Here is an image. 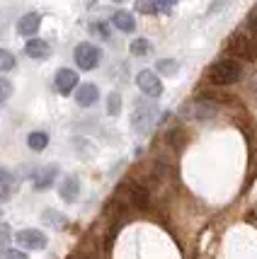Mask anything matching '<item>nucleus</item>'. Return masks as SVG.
Segmentation results:
<instances>
[{
	"label": "nucleus",
	"mask_w": 257,
	"mask_h": 259,
	"mask_svg": "<svg viewBox=\"0 0 257 259\" xmlns=\"http://www.w3.org/2000/svg\"><path fill=\"white\" fill-rule=\"evenodd\" d=\"M243 78V66L235 61V58H221V61H216L209 66L206 70V80L211 82V85H233L238 80Z\"/></svg>",
	"instance_id": "obj_1"
},
{
	"label": "nucleus",
	"mask_w": 257,
	"mask_h": 259,
	"mask_svg": "<svg viewBox=\"0 0 257 259\" xmlns=\"http://www.w3.org/2000/svg\"><path fill=\"white\" fill-rule=\"evenodd\" d=\"M158 119V107L153 102L138 100L134 107V114H131V128H134L138 136H145Z\"/></svg>",
	"instance_id": "obj_2"
},
{
	"label": "nucleus",
	"mask_w": 257,
	"mask_h": 259,
	"mask_svg": "<svg viewBox=\"0 0 257 259\" xmlns=\"http://www.w3.org/2000/svg\"><path fill=\"white\" fill-rule=\"evenodd\" d=\"M73 56H76V63H78L80 70H95V68L100 66V61H102V51L95 44L83 41V44L76 46Z\"/></svg>",
	"instance_id": "obj_3"
},
{
	"label": "nucleus",
	"mask_w": 257,
	"mask_h": 259,
	"mask_svg": "<svg viewBox=\"0 0 257 259\" xmlns=\"http://www.w3.org/2000/svg\"><path fill=\"white\" fill-rule=\"evenodd\" d=\"M226 51L235 58H252L255 54V44L250 41V36L245 32H235L228 36V41H226Z\"/></svg>",
	"instance_id": "obj_4"
},
{
	"label": "nucleus",
	"mask_w": 257,
	"mask_h": 259,
	"mask_svg": "<svg viewBox=\"0 0 257 259\" xmlns=\"http://www.w3.org/2000/svg\"><path fill=\"white\" fill-rule=\"evenodd\" d=\"M136 85H138V90L143 92L145 97H151V100L160 97L163 90H165L160 78H158V73H153V70H141V73L136 75Z\"/></svg>",
	"instance_id": "obj_5"
},
{
	"label": "nucleus",
	"mask_w": 257,
	"mask_h": 259,
	"mask_svg": "<svg viewBox=\"0 0 257 259\" xmlns=\"http://www.w3.org/2000/svg\"><path fill=\"white\" fill-rule=\"evenodd\" d=\"M78 73L76 70H70V68H61L56 73V78H54V88H56L61 95H70V92L78 90Z\"/></svg>",
	"instance_id": "obj_6"
},
{
	"label": "nucleus",
	"mask_w": 257,
	"mask_h": 259,
	"mask_svg": "<svg viewBox=\"0 0 257 259\" xmlns=\"http://www.w3.org/2000/svg\"><path fill=\"white\" fill-rule=\"evenodd\" d=\"M24 249H44L46 247V235L36 228H27V230H20L17 237H15Z\"/></svg>",
	"instance_id": "obj_7"
},
{
	"label": "nucleus",
	"mask_w": 257,
	"mask_h": 259,
	"mask_svg": "<svg viewBox=\"0 0 257 259\" xmlns=\"http://www.w3.org/2000/svg\"><path fill=\"white\" fill-rule=\"evenodd\" d=\"M39 27H42V15L39 12H27L17 22V32L22 34V36H27V39H32V36H36Z\"/></svg>",
	"instance_id": "obj_8"
},
{
	"label": "nucleus",
	"mask_w": 257,
	"mask_h": 259,
	"mask_svg": "<svg viewBox=\"0 0 257 259\" xmlns=\"http://www.w3.org/2000/svg\"><path fill=\"white\" fill-rule=\"evenodd\" d=\"M58 177V165H46L44 169H39L34 175V189L36 192H44V189H51V184L56 182Z\"/></svg>",
	"instance_id": "obj_9"
},
{
	"label": "nucleus",
	"mask_w": 257,
	"mask_h": 259,
	"mask_svg": "<svg viewBox=\"0 0 257 259\" xmlns=\"http://www.w3.org/2000/svg\"><path fill=\"white\" fill-rule=\"evenodd\" d=\"M58 194H61V199L68 203L78 201L80 196V180L76 177V175H68V177H63V182H61V187H58Z\"/></svg>",
	"instance_id": "obj_10"
},
{
	"label": "nucleus",
	"mask_w": 257,
	"mask_h": 259,
	"mask_svg": "<svg viewBox=\"0 0 257 259\" xmlns=\"http://www.w3.org/2000/svg\"><path fill=\"white\" fill-rule=\"evenodd\" d=\"M97 100H100L97 85H92V82H83V85H78V90H76V102H78L80 107H92Z\"/></svg>",
	"instance_id": "obj_11"
},
{
	"label": "nucleus",
	"mask_w": 257,
	"mask_h": 259,
	"mask_svg": "<svg viewBox=\"0 0 257 259\" xmlns=\"http://www.w3.org/2000/svg\"><path fill=\"white\" fill-rule=\"evenodd\" d=\"M24 54H27L29 58H49V54H51V46L46 44L44 39L32 36V39H27V44H24Z\"/></svg>",
	"instance_id": "obj_12"
},
{
	"label": "nucleus",
	"mask_w": 257,
	"mask_h": 259,
	"mask_svg": "<svg viewBox=\"0 0 257 259\" xmlns=\"http://www.w3.org/2000/svg\"><path fill=\"white\" fill-rule=\"evenodd\" d=\"M126 192H129V201L134 203L136 208H148V189L145 187L136 184V182H129Z\"/></svg>",
	"instance_id": "obj_13"
},
{
	"label": "nucleus",
	"mask_w": 257,
	"mask_h": 259,
	"mask_svg": "<svg viewBox=\"0 0 257 259\" xmlns=\"http://www.w3.org/2000/svg\"><path fill=\"white\" fill-rule=\"evenodd\" d=\"M112 24L119 29V32H126V34H131L136 29V20H134V15L129 10H117L112 15Z\"/></svg>",
	"instance_id": "obj_14"
},
{
	"label": "nucleus",
	"mask_w": 257,
	"mask_h": 259,
	"mask_svg": "<svg viewBox=\"0 0 257 259\" xmlns=\"http://www.w3.org/2000/svg\"><path fill=\"white\" fill-rule=\"evenodd\" d=\"M216 112H218V107L213 104V102L209 100H197L194 102V119H199V121H204V119H211V116H216Z\"/></svg>",
	"instance_id": "obj_15"
},
{
	"label": "nucleus",
	"mask_w": 257,
	"mask_h": 259,
	"mask_svg": "<svg viewBox=\"0 0 257 259\" xmlns=\"http://www.w3.org/2000/svg\"><path fill=\"white\" fill-rule=\"evenodd\" d=\"M12 187H15V182H12V175L10 169L0 167V201H8L12 196Z\"/></svg>",
	"instance_id": "obj_16"
},
{
	"label": "nucleus",
	"mask_w": 257,
	"mask_h": 259,
	"mask_svg": "<svg viewBox=\"0 0 257 259\" xmlns=\"http://www.w3.org/2000/svg\"><path fill=\"white\" fill-rule=\"evenodd\" d=\"M156 70L160 73V75H165V78H172V75H177L179 63L175 61V58H160V61L156 63Z\"/></svg>",
	"instance_id": "obj_17"
},
{
	"label": "nucleus",
	"mask_w": 257,
	"mask_h": 259,
	"mask_svg": "<svg viewBox=\"0 0 257 259\" xmlns=\"http://www.w3.org/2000/svg\"><path fill=\"white\" fill-rule=\"evenodd\" d=\"M27 146L32 148V150H36V153H42L49 146V136L44 131H32V134L27 136Z\"/></svg>",
	"instance_id": "obj_18"
},
{
	"label": "nucleus",
	"mask_w": 257,
	"mask_h": 259,
	"mask_svg": "<svg viewBox=\"0 0 257 259\" xmlns=\"http://www.w3.org/2000/svg\"><path fill=\"white\" fill-rule=\"evenodd\" d=\"M42 221H44L46 226H54V228H66L68 221L63 213H58V211H54V208H46L44 213H42Z\"/></svg>",
	"instance_id": "obj_19"
},
{
	"label": "nucleus",
	"mask_w": 257,
	"mask_h": 259,
	"mask_svg": "<svg viewBox=\"0 0 257 259\" xmlns=\"http://www.w3.org/2000/svg\"><path fill=\"white\" fill-rule=\"evenodd\" d=\"M151 49H153V46H151V41H148V39H143V36H141V39H134V41H131V46H129V51H131L134 56H148V54H151Z\"/></svg>",
	"instance_id": "obj_20"
},
{
	"label": "nucleus",
	"mask_w": 257,
	"mask_h": 259,
	"mask_svg": "<svg viewBox=\"0 0 257 259\" xmlns=\"http://www.w3.org/2000/svg\"><path fill=\"white\" fill-rule=\"evenodd\" d=\"M107 114L109 116H119L122 114V95L119 92H109L107 95Z\"/></svg>",
	"instance_id": "obj_21"
},
{
	"label": "nucleus",
	"mask_w": 257,
	"mask_h": 259,
	"mask_svg": "<svg viewBox=\"0 0 257 259\" xmlns=\"http://www.w3.org/2000/svg\"><path fill=\"white\" fill-rule=\"evenodd\" d=\"M15 56H12V51H8V49H0V73H8V70H12L15 68Z\"/></svg>",
	"instance_id": "obj_22"
},
{
	"label": "nucleus",
	"mask_w": 257,
	"mask_h": 259,
	"mask_svg": "<svg viewBox=\"0 0 257 259\" xmlns=\"http://www.w3.org/2000/svg\"><path fill=\"white\" fill-rule=\"evenodd\" d=\"M90 29H92V32L97 34V36H100V39H109V24L107 22H92L90 24Z\"/></svg>",
	"instance_id": "obj_23"
},
{
	"label": "nucleus",
	"mask_w": 257,
	"mask_h": 259,
	"mask_svg": "<svg viewBox=\"0 0 257 259\" xmlns=\"http://www.w3.org/2000/svg\"><path fill=\"white\" fill-rule=\"evenodd\" d=\"M12 97V82L8 78H0V102H8Z\"/></svg>",
	"instance_id": "obj_24"
},
{
	"label": "nucleus",
	"mask_w": 257,
	"mask_h": 259,
	"mask_svg": "<svg viewBox=\"0 0 257 259\" xmlns=\"http://www.w3.org/2000/svg\"><path fill=\"white\" fill-rule=\"evenodd\" d=\"M0 259H29V257H27V252H22V249H3Z\"/></svg>",
	"instance_id": "obj_25"
},
{
	"label": "nucleus",
	"mask_w": 257,
	"mask_h": 259,
	"mask_svg": "<svg viewBox=\"0 0 257 259\" xmlns=\"http://www.w3.org/2000/svg\"><path fill=\"white\" fill-rule=\"evenodd\" d=\"M12 237V228L8 223H0V247H5Z\"/></svg>",
	"instance_id": "obj_26"
},
{
	"label": "nucleus",
	"mask_w": 257,
	"mask_h": 259,
	"mask_svg": "<svg viewBox=\"0 0 257 259\" xmlns=\"http://www.w3.org/2000/svg\"><path fill=\"white\" fill-rule=\"evenodd\" d=\"M141 12H145V15H156L158 8H156V0L151 3V0H138V5H136Z\"/></svg>",
	"instance_id": "obj_27"
},
{
	"label": "nucleus",
	"mask_w": 257,
	"mask_h": 259,
	"mask_svg": "<svg viewBox=\"0 0 257 259\" xmlns=\"http://www.w3.org/2000/svg\"><path fill=\"white\" fill-rule=\"evenodd\" d=\"M175 5H177V0H156L158 12H170Z\"/></svg>",
	"instance_id": "obj_28"
},
{
	"label": "nucleus",
	"mask_w": 257,
	"mask_h": 259,
	"mask_svg": "<svg viewBox=\"0 0 257 259\" xmlns=\"http://www.w3.org/2000/svg\"><path fill=\"white\" fill-rule=\"evenodd\" d=\"M170 143H172V146H182V141H185V134H182V131H179V128H175V131H170Z\"/></svg>",
	"instance_id": "obj_29"
},
{
	"label": "nucleus",
	"mask_w": 257,
	"mask_h": 259,
	"mask_svg": "<svg viewBox=\"0 0 257 259\" xmlns=\"http://www.w3.org/2000/svg\"><path fill=\"white\" fill-rule=\"evenodd\" d=\"M247 24H250V27H252V29L257 32V8L250 12V17H247Z\"/></svg>",
	"instance_id": "obj_30"
},
{
	"label": "nucleus",
	"mask_w": 257,
	"mask_h": 259,
	"mask_svg": "<svg viewBox=\"0 0 257 259\" xmlns=\"http://www.w3.org/2000/svg\"><path fill=\"white\" fill-rule=\"evenodd\" d=\"M112 3H124V0H112Z\"/></svg>",
	"instance_id": "obj_31"
},
{
	"label": "nucleus",
	"mask_w": 257,
	"mask_h": 259,
	"mask_svg": "<svg viewBox=\"0 0 257 259\" xmlns=\"http://www.w3.org/2000/svg\"><path fill=\"white\" fill-rule=\"evenodd\" d=\"M0 215H3V211H0Z\"/></svg>",
	"instance_id": "obj_32"
}]
</instances>
